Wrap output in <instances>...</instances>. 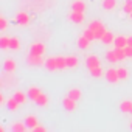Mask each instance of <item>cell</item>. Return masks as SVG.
<instances>
[{
	"label": "cell",
	"instance_id": "obj_1",
	"mask_svg": "<svg viewBox=\"0 0 132 132\" xmlns=\"http://www.w3.org/2000/svg\"><path fill=\"white\" fill-rule=\"evenodd\" d=\"M89 28H92V30L95 31V37H96V39H103V36H104V33H106V28H104V23H103V22L93 20V22H90Z\"/></svg>",
	"mask_w": 132,
	"mask_h": 132
},
{
	"label": "cell",
	"instance_id": "obj_2",
	"mask_svg": "<svg viewBox=\"0 0 132 132\" xmlns=\"http://www.w3.org/2000/svg\"><path fill=\"white\" fill-rule=\"evenodd\" d=\"M86 67H87L89 70L101 67V64H100V57H98V56H95V54L87 56V57H86Z\"/></svg>",
	"mask_w": 132,
	"mask_h": 132
},
{
	"label": "cell",
	"instance_id": "obj_3",
	"mask_svg": "<svg viewBox=\"0 0 132 132\" xmlns=\"http://www.w3.org/2000/svg\"><path fill=\"white\" fill-rule=\"evenodd\" d=\"M62 106H64V109L67 110V112H75L76 110V101L73 98H70L69 95L62 100Z\"/></svg>",
	"mask_w": 132,
	"mask_h": 132
},
{
	"label": "cell",
	"instance_id": "obj_4",
	"mask_svg": "<svg viewBox=\"0 0 132 132\" xmlns=\"http://www.w3.org/2000/svg\"><path fill=\"white\" fill-rule=\"evenodd\" d=\"M45 45L42 44V42H34L33 45H31V48H30V53L31 54H37V56H42L44 53H45Z\"/></svg>",
	"mask_w": 132,
	"mask_h": 132
},
{
	"label": "cell",
	"instance_id": "obj_5",
	"mask_svg": "<svg viewBox=\"0 0 132 132\" xmlns=\"http://www.w3.org/2000/svg\"><path fill=\"white\" fill-rule=\"evenodd\" d=\"M27 62H28V65H42V64H45V61H42V56H37V54H31L30 53V56H28V59H27Z\"/></svg>",
	"mask_w": 132,
	"mask_h": 132
},
{
	"label": "cell",
	"instance_id": "obj_6",
	"mask_svg": "<svg viewBox=\"0 0 132 132\" xmlns=\"http://www.w3.org/2000/svg\"><path fill=\"white\" fill-rule=\"evenodd\" d=\"M16 20H17V23H19L20 27H28V23H30V17H28V14H27L25 11H20V13H17V17H16Z\"/></svg>",
	"mask_w": 132,
	"mask_h": 132
},
{
	"label": "cell",
	"instance_id": "obj_7",
	"mask_svg": "<svg viewBox=\"0 0 132 132\" xmlns=\"http://www.w3.org/2000/svg\"><path fill=\"white\" fill-rule=\"evenodd\" d=\"M16 67H17V65H16V61L14 59H5V62H3V69H5V72L6 73H14L16 72Z\"/></svg>",
	"mask_w": 132,
	"mask_h": 132
},
{
	"label": "cell",
	"instance_id": "obj_8",
	"mask_svg": "<svg viewBox=\"0 0 132 132\" xmlns=\"http://www.w3.org/2000/svg\"><path fill=\"white\" fill-rule=\"evenodd\" d=\"M69 19H70L72 22H75V23H82V22H84V13H81V11H73V10H72Z\"/></svg>",
	"mask_w": 132,
	"mask_h": 132
},
{
	"label": "cell",
	"instance_id": "obj_9",
	"mask_svg": "<svg viewBox=\"0 0 132 132\" xmlns=\"http://www.w3.org/2000/svg\"><path fill=\"white\" fill-rule=\"evenodd\" d=\"M106 79L109 81V82H112V84H115L118 79H120V76H118V70H113V69H109L107 72H106Z\"/></svg>",
	"mask_w": 132,
	"mask_h": 132
},
{
	"label": "cell",
	"instance_id": "obj_10",
	"mask_svg": "<svg viewBox=\"0 0 132 132\" xmlns=\"http://www.w3.org/2000/svg\"><path fill=\"white\" fill-rule=\"evenodd\" d=\"M40 93H42V92H40V89H39V87H36V86H31L27 95H28V98H30V100L36 101V98H37V96H39Z\"/></svg>",
	"mask_w": 132,
	"mask_h": 132
},
{
	"label": "cell",
	"instance_id": "obj_11",
	"mask_svg": "<svg viewBox=\"0 0 132 132\" xmlns=\"http://www.w3.org/2000/svg\"><path fill=\"white\" fill-rule=\"evenodd\" d=\"M45 67H47V70H50V72H53V70H57L56 57H47V59H45Z\"/></svg>",
	"mask_w": 132,
	"mask_h": 132
},
{
	"label": "cell",
	"instance_id": "obj_12",
	"mask_svg": "<svg viewBox=\"0 0 132 132\" xmlns=\"http://www.w3.org/2000/svg\"><path fill=\"white\" fill-rule=\"evenodd\" d=\"M69 96H70V98H73L75 101H79V100H81V96H82V93H81V90H79L78 87H73V89H70V90H69Z\"/></svg>",
	"mask_w": 132,
	"mask_h": 132
},
{
	"label": "cell",
	"instance_id": "obj_13",
	"mask_svg": "<svg viewBox=\"0 0 132 132\" xmlns=\"http://www.w3.org/2000/svg\"><path fill=\"white\" fill-rule=\"evenodd\" d=\"M72 10H73V11H81V13H84V11H86V3L81 2V0H75V2L72 3Z\"/></svg>",
	"mask_w": 132,
	"mask_h": 132
},
{
	"label": "cell",
	"instance_id": "obj_14",
	"mask_svg": "<svg viewBox=\"0 0 132 132\" xmlns=\"http://www.w3.org/2000/svg\"><path fill=\"white\" fill-rule=\"evenodd\" d=\"M25 123H27V126L31 127V129H34V127L39 124V121H37V118H36L34 115H28V117L25 118Z\"/></svg>",
	"mask_w": 132,
	"mask_h": 132
},
{
	"label": "cell",
	"instance_id": "obj_15",
	"mask_svg": "<svg viewBox=\"0 0 132 132\" xmlns=\"http://www.w3.org/2000/svg\"><path fill=\"white\" fill-rule=\"evenodd\" d=\"M103 8L107 11H112L117 8V0H103Z\"/></svg>",
	"mask_w": 132,
	"mask_h": 132
},
{
	"label": "cell",
	"instance_id": "obj_16",
	"mask_svg": "<svg viewBox=\"0 0 132 132\" xmlns=\"http://www.w3.org/2000/svg\"><path fill=\"white\" fill-rule=\"evenodd\" d=\"M56 64H57V70H62L67 67V57L65 56H56Z\"/></svg>",
	"mask_w": 132,
	"mask_h": 132
},
{
	"label": "cell",
	"instance_id": "obj_17",
	"mask_svg": "<svg viewBox=\"0 0 132 132\" xmlns=\"http://www.w3.org/2000/svg\"><path fill=\"white\" fill-rule=\"evenodd\" d=\"M115 37H117V36H113V34H112V33H110V31H106V33H104V36H103V39H101V40H103V42H104V44H106V45H110V44H112V42H115Z\"/></svg>",
	"mask_w": 132,
	"mask_h": 132
},
{
	"label": "cell",
	"instance_id": "obj_18",
	"mask_svg": "<svg viewBox=\"0 0 132 132\" xmlns=\"http://www.w3.org/2000/svg\"><path fill=\"white\" fill-rule=\"evenodd\" d=\"M113 44H115V47H121V48H124V47H127V37H124V36H117Z\"/></svg>",
	"mask_w": 132,
	"mask_h": 132
},
{
	"label": "cell",
	"instance_id": "obj_19",
	"mask_svg": "<svg viewBox=\"0 0 132 132\" xmlns=\"http://www.w3.org/2000/svg\"><path fill=\"white\" fill-rule=\"evenodd\" d=\"M89 45H90V40L82 34V36L78 39V47H79L81 50H86V48H89Z\"/></svg>",
	"mask_w": 132,
	"mask_h": 132
},
{
	"label": "cell",
	"instance_id": "obj_20",
	"mask_svg": "<svg viewBox=\"0 0 132 132\" xmlns=\"http://www.w3.org/2000/svg\"><path fill=\"white\" fill-rule=\"evenodd\" d=\"M19 48H20V40H19V37L13 36V37H11V40H10V50L17 51Z\"/></svg>",
	"mask_w": 132,
	"mask_h": 132
},
{
	"label": "cell",
	"instance_id": "obj_21",
	"mask_svg": "<svg viewBox=\"0 0 132 132\" xmlns=\"http://www.w3.org/2000/svg\"><path fill=\"white\" fill-rule=\"evenodd\" d=\"M106 59H107L109 62H112V64H115V62H120V61H118V57H117V53H115V50H107V51H106Z\"/></svg>",
	"mask_w": 132,
	"mask_h": 132
},
{
	"label": "cell",
	"instance_id": "obj_22",
	"mask_svg": "<svg viewBox=\"0 0 132 132\" xmlns=\"http://www.w3.org/2000/svg\"><path fill=\"white\" fill-rule=\"evenodd\" d=\"M120 109L124 113H132V101H123L120 104Z\"/></svg>",
	"mask_w": 132,
	"mask_h": 132
},
{
	"label": "cell",
	"instance_id": "obj_23",
	"mask_svg": "<svg viewBox=\"0 0 132 132\" xmlns=\"http://www.w3.org/2000/svg\"><path fill=\"white\" fill-rule=\"evenodd\" d=\"M13 96H14L20 104H25V103H27V98H28V95H25V93H23V92H20V90L14 92V95H13Z\"/></svg>",
	"mask_w": 132,
	"mask_h": 132
},
{
	"label": "cell",
	"instance_id": "obj_24",
	"mask_svg": "<svg viewBox=\"0 0 132 132\" xmlns=\"http://www.w3.org/2000/svg\"><path fill=\"white\" fill-rule=\"evenodd\" d=\"M19 104H20V103H19L14 96H11V98L8 100V109H10V110H13V112H16V110L19 109Z\"/></svg>",
	"mask_w": 132,
	"mask_h": 132
},
{
	"label": "cell",
	"instance_id": "obj_25",
	"mask_svg": "<svg viewBox=\"0 0 132 132\" xmlns=\"http://www.w3.org/2000/svg\"><path fill=\"white\" fill-rule=\"evenodd\" d=\"M10 40H11L10 36H2L0 37V47H2V50H10Z\"/></svg>",
	"mask_w": 132,
	"mask_h": 132
},
{
	"label": "cell",
	"instance_id": "obj_26",
	"mask_svg": "<svg viewBox=\"0 0 132 132\" xmlns=\"http://www.w3.org/2000/svg\"><path fill=\"white\" fill-rule=\"evenodd\" d=\"M36 104H39V106H47L48 104V96L45 95V93H40L37 98H36V101H34Z\"/></svg>",
	"mask_w": 132,
	"mask_h": 132
},
{
	"label": "cell",
	"instance_id": "obj_27",
	"mask_svg": "<svg viewBox=\"0 0 132 132\" xmlns=\"http://www.w3.org/2000/svg\"><path fill=\"white\" fill-rule=\"evenodd\" d=\"M27 127H28L27 123H19V121H17V123L13 124V130H14V132H25Z\"/></svg>",
	"mask_w": 132,
	"mask_h": 132
},
{
	"label": "cell",
	"instance_id": "obj_28",
	"mask_svg": "<svg viewBox=\"0 0 132 132\" xmlns=\"http://www.w3.org/2000/svg\"><path fill=\"white\" fill-rule=\"evenodd\" d=\"M78 57L76 56H67V67H72V69H75V67H78Z\"/></svg>",
	"mask_w": 132,
	"mask_h": 132
},
{
	"label": "cell",
	"instance_id": "obj_29",
	"mask_svg": "<svg viewBox=\"0 0 132 132\" xmlns=\"http://www.w3.org/2000/svg\"><path fill=\"white\" fill-rule=\"evenodd\" d=\"M115 53H117L118 61H124V57H127L126 50H124V48H121V47H115Z\"/></svg>",
	"mask_w": 132,
	"mask_h": 132
},
{
	"label": "cell",
	"instance_id": "obj_30",
	"mask_svg": "<svg viewBox=\"0 0 132 132\" xmlns=\"http://www.w3.org/2000/svg\"><path fill=\"white\" fill-rule=\"evenodd\" d=\"M123 11L126 14H130L132 13V0H124V3H123Z\"/></svg>",
	"mask_w": 132,
	"mask_h": 132
},
{
	"label": "cell",
	"instance_id": "obj_31",
	"mask_svg": "<svg viewBox=\"0 0 132 132\" xmlns=\"http://www.w3.org/2000/svg\"><path fill=\"white\" fill-rule=\"evenodd\" d=\"M82 34H84V36H86L89 40H93V39H96V37H95V31H93L92 28H87V30H84V33H82Z\"/></svg>",
	"mask_w": 132,
	"mask_h": 132
},
{
	"label": "cell",
	"instance_id": "obj_32",
	"mask_svg": "<svg viewBox=\"0 0 132 132\" xmlns=\"http://www.w3.org/2000/svg\"><path fill=\"white\" fill-rule=\"evenodd\" d=\"M117 70H118V76H120V79H127V76H129L127 69L121 67V69H117Z\"/></svg>",
	"mask_w": 132,
	"mask_h": 132
},
{
	"label": "cell",
	"instance_id": "obj_33",
	"mask_svg": "<svg viewBox=\"0 0 132 132\" xmlns=\"http://www.w3.org/2000/svg\"><path fill=\"white\" fill-rule=\"evenodd\" d=\"M8 28V22H6V19L2 16V17H0V30H2V31H5Z\"/></svg>",
	"mask_w": 132,
	"mask_h": 132
},
{
	"label": "cell",
	"instance_id": "obj_34",
	"mask_svg": "<svg viewBox=\"0 0 132 132\" xmlns=\"http://www.w3.org/2000/svg\"><path fill=\"white\" fill-rule=\"evenodd\" d=\"M124 50H126L127 57H132V47H130V45H127V47H124Z\"/></svg>",
	"mask_w": 132,
	"mask_h": 132
},
{
	"label": "cell",
	"instance_id": "obj_35",
	"mask_svg": "<svg viewBox=\"0 0 132 132\" xmlns=\"http://www.w3.org/2000/svg\"><path fill=\"white\" fill-rule=\"evenodd\" d=\"M33 130H34V132H45V130H47V129H45V127H42V126H39V124H37V126H36V127H34V129H33Z\"/></svg>",
	"mask_w": 132,
	"mask_h": 132
},
{
	"label": "cell",
	"instance_id": "obj_36",
	"mask_svg": "<svg viewBox=\"0 0 132 132\" xmlns=\"http://www.w3.org/2000/svg\"><path fill=\"white\" fill-rule=\"evenodd\" d=\"M0 103H2V104L5 103V96H3V93H0Z\"/></svg>",
	"mask_w": 132,
	"mask_h": 132
},
{
	"label": "cell",
	"instance_id": "obj_37",
	"mask_svg": "<svg viewBox=\"0 0 132 132\" xmlns=\"http://www.w3.org/2000/svg\"><path fill=\"white\" fill-rule=\"evenodd\" d=\"M127 45H130V47H132V36H129V37H127Z\"/></svg>",
	"mask_w": 132,
	"mask_h": 132
},
{
	"label": "cell",
	"instance_id": "obj_38",
	"mask_svg": "<svg viewBox=\"0 0 132 132\" xmlns=\"http://www.w3.org/2000/svg\"><path fill=\"white\" fill-rule=\"evenodd\" d=\"M129 16H130V19H132V13H130V14H129Z\"/></svg>",
	"mask_w": 132,
	"mask_h": 132
},
{
	"label": "cell",
	"instance_id": "obj_39",
	"mask_svg": "<svg viewBox=\"0 0 132 132\" xmlns=\"http://www.w3.org/2000/svg\"><path fill=\"white\" fill-rule=\"evenodd\" d=\"M130 127H132V123H130Z\"/></svg>",
	"mask_w": 132,
	"mask_h": 132
}]
</instances>
